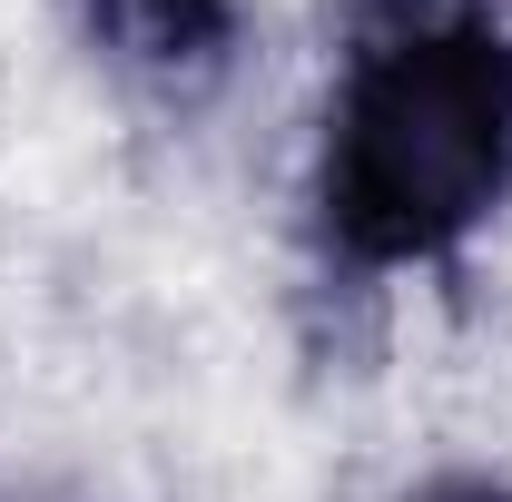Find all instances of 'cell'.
<instances>
[{"mask_svg": "<svg viewBox=\"0 0 512 502\" xmlns=\"http://www.w3.org/2000/svg\"><path fill=\"white\" fill-rule=\"evenodd\" d=\"M99 30L148 79H207L227 60V0H99Z\"/></svg>", "mask_w": 512, "mask_h": 502, "instance_id": "obj_2", "label": "cell"}, {"mask_svg": "<svg viewBox=\"0 0 512 502\" xmlns=\"http://www.w3.org/2000/svg\"><path fill=\"white\" fill-rule=\"evenodd\" d=\"M444 502H503V493H444Z\"/></svg>", "mask_w": 512, "mask_h": 502, "instance_id": "obj_3", "label": "cell"}, {"mask_svg": "<svg viewBox=\"0 0 512 502\" xmlns=\"http://www.w3.org/2000/svg\"><path fill=\"white\" fill-rule=\"evenodd\" d=\"M512 178V50L483 30H424L355 69L335 128V227L365 256L463 237Z\"/></svg>", "mask_w": 512, "mask_h": 502, "instance_id": "obj_1", "label": "cell"}]
</instances>
